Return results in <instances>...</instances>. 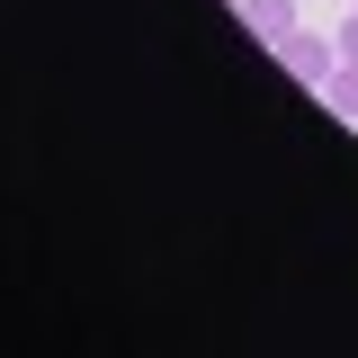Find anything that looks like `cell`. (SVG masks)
<instances>
[{"label": "cell", "mask_w": 358, "mask_h": 358, "mask_svg": "<svg viewBox=\"0 0 358 358\" xmlns=\"http://www.w3.org/2000/svg\"><path fill=\"white\" fill-rule=\"evenodd\" d=\"M268 54H278V63H287V72H296V81H305L313 99H322V81L341 72V45H331V36H313V27H296V36H278Z\"/></svg>", "instance_id": "1"}, {"label": "cell", "mask_w": 358, "mask_h": 358, "mask_svg": "<svg viewBox=\"0 0 358 358\" xmlns=\"http://www.w3.org/2000/svg\"><path fill=\"white\" fill-rule=\"evenodd\" d=\"M233 9H242V36H251V45H278V36H296V27H305V9H296V0H233Z\"/></svg>", "instance_id": "2"}, {"label": "cell", "mask_w": 358, "mask_h": 358, "mask_svg": "<svg viewBox=\"0 0 358 358\" xmlns=\"http://www.w3.org/2000/svg\"><path fill=\"white\" fill-rule=\"evenodd\" d=\"M322 108H331V117H358V63H341V72L322 81Z\"/></svg>", "instance_id": "3"}, {"label": "cell", "mask_w": 358, "mask_h": 358, "mask_svg": "<svg viewBox=\"0 0 358 358\" xmlns=\"http://www.w3.org/2000/svg\"><path fill=\"white\" fill-rule=\"evenodd\" d=\"M331 45H341V63H358V9L341 18V27H331Z\"/></svg>", "instance_id": "4"}]
</instances>
